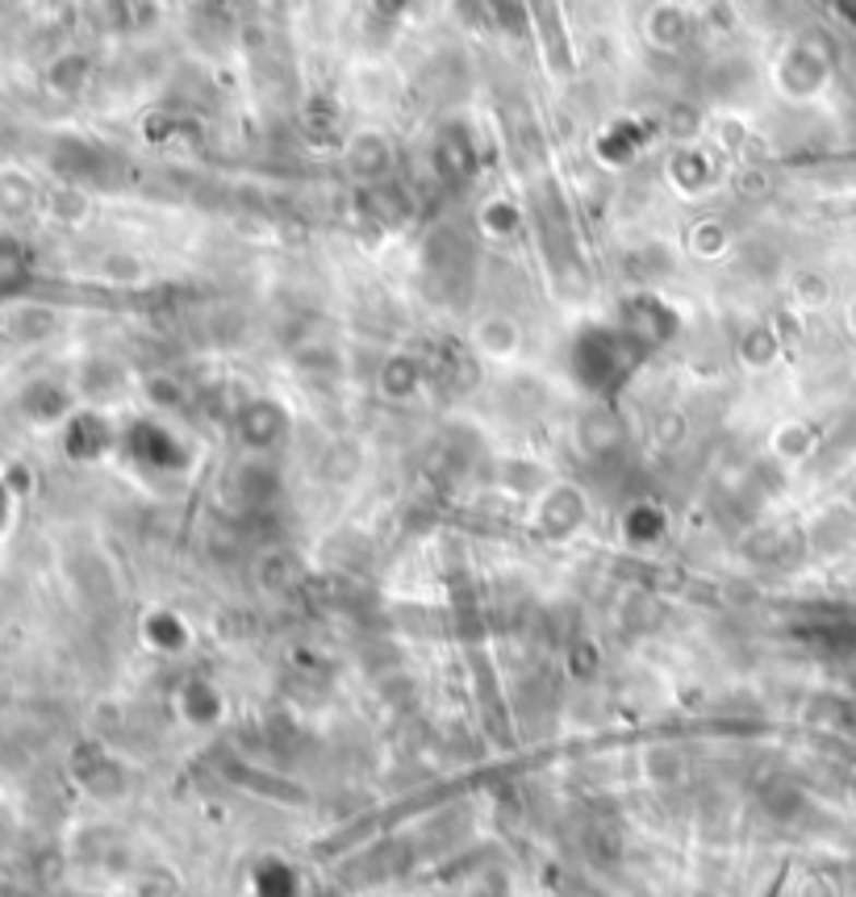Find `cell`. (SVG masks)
Returning <instances> with one entry per match:
<instances>
[{"label": "cell", "mask_w": 856, "mask_h": 897, "mask_svg": "<svg viewBox=\"0 0 856 897\" xmlns=\"http://www.w3.org/2000/svg\"><path fill=\"white\" fill-rule=\"evenodd\" d=\"M643 347L622 331H585L572 347V372L581 384H590L594 393H610L619 388L627 372L635 368V355Z\"/></svg>", "instance_id": "6da1fadb"}, {"label": "cell", "mask_w": 856, "mask_h": 897, "mask_svg": "<svg viewBox=\"0 0 856 897\" xmlns=\"http://www.w3.org/2000/svg\"><path fill=\"white\" fill-rule=\"evenodd\" d=\"M622 331L631 334L640 347H652V343H661L673 331V313L656 297H635L622 309Z\"/></svg>", "instance_id": "7a4b0ae2"}, {"label": "cell", "mask_w": 856, "mask_h": 897, "mask_svg": "<svg viewBox=\"0 0 856 897\" xmlns=\"http://www.w3.org/2000/svg\"><path fill=\"white\" fill-rule=\"evenodd\" d=\"M238 430L251 447H272L285 434V414L276 409V402H251L238 414Z\"/></svg>", "instance_id": "3957f363"}, {"label": "cell", "mask_w": 856, "mask_h": 897, "mask_svg": "<svg viewBox=\"0 0 856 897\" xmlns=\"http://www.w3.org/2000/svg\"><path fill=\"white\" fill-rule=\"evenodd\" d=\"M647 29H652V43L656 47H686V38H690V17L677 9V4H661L656 13H652V22H647Z\"/></svg>", "instance_id": "277c9868"}, {"label": "cell", "mask_w": 856, "mask_h": 897, "mask_svg": "<svg viewBox=\"0 0 856 897\" xmlns=\"http://www.w3.org/2000/svg\"><path fill=\"white\" fill-rule=\"evenodd\" d=\"M255 889H260V897H297L301 894L297 873H293L288 864H281V860H268V864H260V873H255Z\"/></svg>", "instance_id": "5b68a950"}, {"label": "cell", "mask_w": 856, "mask_h": 897, "mask_svg": "<svg viewBox=\"0 0 856 897\" xmlns=\"http://www.w3.org/2000/svg\"><path fill=\"white\" fill-rule=\"evenodd\" d=\"M627 535L640 539V543L656 539V535H665V514H661L656 505H635V510L627 514Z\"/></svg>", "instance_id": "8992f818"}, {"label": "cell", "mask_w": 856, "mask_h": 897, "mask_svg": "<svg viewBox=\"0 0 856 897\" xmlns=\"http://www.w3.org/2000/svg\"><path fill=\"white\" fill-rule=\"evenodd\" d=\"M476 338H480V347L485 351H494V355H506V351H514V326L506 322V318H489L480 331H476Z\"/></svg>", "instance_id": "52a82bcc"}, {"label": "cell", "mask_w": 856, "mask_h": 897, "mask_svg": "<svg viewBox=\"0 0 856 897\" xmlns=\"http://www.w3.org/2000/svg\"><path fill=\"white\" fill-rule=\"evenodd\" d=\"M418 380H423V372H418V363L414 359H397V363H389V376H384V384H389V393H409V388H418Z\"/></svg>", "instance_id": "ba28073f"}]
</instances>
